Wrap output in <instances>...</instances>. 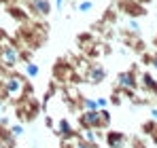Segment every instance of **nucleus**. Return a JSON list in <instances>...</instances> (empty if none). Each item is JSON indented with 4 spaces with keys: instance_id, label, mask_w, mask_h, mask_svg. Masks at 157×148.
<instances>
[{
    "instance_id": "obj_6",
    "label": "nucleus",
    "mask_w": 157,
    "mask_h": 148,
    "mask_svg": "<svg viewBox=\"0 0 157 148\" xmlns=\"http://www.w3.org/2000/svg\"><path fill=\"white\" fill-rule=\"evenodd\" d=\"M119 9H121L128 17H134V19H138V17L147 15L144 4H140L138 0H121V2H119Z\"/></svg>"
},
{
    "instance_id": "obj_4",
    "label": "nucleus",
    "mask_w": 157,
    "mask_h": 148,
    "mask_svg": "<svg viewBox=\"0 0 157 148\" xmlns=\"http://www.w3.org/2000/svg\"><path fill=\"white\" fill-rule=\"evenodd\" d=\"M53 4L51 0H28L26 2V11L30 17H36V19H45L49 13H51Z\"/></svg>"
},
{
    "instance_id": "obj_27",
    "label": "nucleus",
    "mask_w": 157,
    "mask_h": 148,
    "mask_svg": "<svg viewBox=\"0 0 157 148\" xmlns=\"http://www.w3.org/2000/svg\"><path fill=\"white\" fill-rule=\"evenodd\" d=\"M151 66L157 70V53H153V55H151Z\"/></svg>"
},
{
    "instance_id": "obj_24",
    "label": "nucleus",
    "mask_w": 157,
    "mask_h": 148,
    "mask_svg": "<svg viewBox=\"0 0 157 148\" xmlns=\"http://www.w3.org/2000/svg\"><path fill=\"white\" fill-rule=\"evenodd\" d=\"M6 110H9V106H6V99L0 98V117H4V114H6Z\"/></svg>"
},
{
    "instance_id": "obj_7",
    "label": "nucleus",
    "mask_w": 157,
    "mask_h": 148,
    "mask_svg": "<svg viewBox=\"0 0 157 148\" xmlns=\"http://www.w3.org/2000/svg\"><path fill=\"white\" fill-rule=\"evenodd\" d=\"M104 78H106V68L102 64H91L87 68V72H85V80L89 85H102Z\"/></svg>"
},
{
    "instance_id": "obj_8",
    "label": "nucleus",
    "mask_w": 157,
    "mask_h": 148,
    "mask_svg": "<svg viewBox=\"0 0 157 148\" xmlns=\"http://www.w3.org/2000/svg\"><path fill=\"white\" fill-rule=\"evenodd\" d=\"M55 133H57L62 140H72V138L77 135L72 123H70L66 117H59V119H57V123H55Z\"/></svg>"
},
{
    "instance_id": "obj_9",
    "label": "nucleus",
    "mask_w": 157,
    "mask_h": 148,
    "mask_svg": "<svg viewBox=\"0 0 157 148\" xmlns=\"http://www.w3.org/2000/svg\"><path fill=\"white\" fill-rule=\"evenodd\" d=\"M104 144L108 148H125V144H128V135L121 133V131L110 129V131H106V135H104Z\"/></svg>"
},
{
    "instance_id": "obj_22",
    "label": "nucleus",
    "mask_w": 157,
    "mask_h": 148,
    "mask_svg": "<svg viewBox=\"0 0 157 148\" xmlns=\"http://www.w3.org/2000/svg\"><path fill=\"white\" fill-rule=\"evenodd\" d=\"M75 148H94V146H91V144H87V142H85V140H83V138L78 135L77 142H75Z\"/></svg>"
},
{
    "instance_id": "obj_16",
    "label": "nucleus",
    "mask_w": 157,
    "mask_h": 148,
    "mask_svg": "<svg viewBox=\"0 0 157 148\" xmlns=\"http://www.w3.org/2000/svg\"><path fill=\"white\" fill-rule=\"evenodd\" d=\"M94 6H96V2H94V0H81V2H78L75 9H77L78 13H89Z\"/></svg>"
},
{
    "instance_id": "obj_25",
    "label": "nucleus",
    "mask_w": 157,
    "mask_h": 148,
    "mask_svg": "<svg viewBox=\"0 0 157 148\" xmlns=\"http://www.w3.org/2000/svg\"><path fill=\"white\" fill-rule=\"evenodd\" d=\"M59 148H75V142L72 140H62V146Z\"/></svg>"
},
{
    "instance_id": "obj_14",
    "label": "nucleus",
    "mask_w": 157,
    "mask_h": 148,
    "mask_svg": "<svg viewBox=\"0 0 157 148\" xmlns=\"http://www.w3.org/2000/svg\"><path fill=\"white\" fill-rule=\"evenodd\" d=\"M21 70L26 74V78H36V76L40 74V68H38L34 61H26V64L21 66Z\"/></svg>"
},
{
    "instance_id": "obj_18",
    "label": "nucleus",
    "mask_w": 157,
    "mask_h": 148,
    "mask_svg": "<svg viewBox=\"0 0 157 148\" xmlns=\"http://www.w3.org/2000/svg\"><path fill=\"white\" fill-rule=\"evenodd\" d=\"M100 112V121H102V129H108V125H110V112L106 110V108H102V110H98Z\"/></svg>"
},
{
    "instance_id": "obj_20",
    "label": "nucleus",
    "mask_w": 157,
    "mask_h": 148,
    "mask_svg": "<svg viewBox=\"0 0 157 148\" xmlns=\"http://www.w3.org/2000/svg\"><path fill=\"white\" fill-rule=\"evenodd\" d=\"M108 104H115V106H121L123 104V95L119 93V91H115L110 98H108Z\"/></svg>"
},
{
    "instance_id": "obj_1",
    "label": "nucleus",
    "mask_w": 157,
    "mask_h": 148,
    "mask_svg": "<svg viewBox=\"0 0 157 148\" xmlns=\"http://www.w3.org/2000/svg\"><path fill=\"white\" fill-rule=\"evenodd\" d=\"M117 87L121 91V95L125 98H134V93L138 91L140 83H138V74H136V66L130 68V70H123V72L117 74Z\"/></svg>"
},
{
    "instance_id": "obj_2",
    "label": "nucleus",
    "mask_w": 157,
    "mask_h": 148,
    "mask_svg": "<svg viewBox=\"0 0 157 148\" xmlns=\"http://www.w3.org/2000/svg\"><path fill=\"white\" fill-rule=\"evenodd\" d=\"M28 78L26 76H21V74H9L4 80H2V85H4V93H6V98H21L24 95V89H26V83Z\"/></svg>"
},
{
    "instance_id": "obj_15",
    "label": "nucleus",
    "mask_w": 157,
    "mask_h": 148,
    "mask_svg": "<svg viewBox=\"0 0 157 148\" xmlns=\"http://www.w3.org/2000/svg\"><path fill=\"white\" fill-rule=\"evenodd\" d=\"M9 133H11L13 138H21V135L26 133V125H21V123L11 125V127H9Z\"/></svg>"
},
{
    "instance_id": "obj_12",
    "label": "nucleus",
    "mask_w": 157,
    "mask_h": 148,
    "mask_svg": "<svg viewBox=\"0 0 157 148\" xmlns=\"http://www.w3.org/2000/svg\"><path fill=\"white\" fill-rule=\"evenodd\" d=\"M81 138L87 142V144H91L94 148H98L100 144V135H98V129H83L81 131Z\"/></svg>"
},
{
    "instance_id": "obj_10",
    "label": "nucleus",
    "mask_w": 157,
    "mask_h": 148,
    "mask_svg": "<svg viewBox=\"0 0 157 148\" xmlns=\"http://www.w3.org/2000/svg\"><path fill=\"white\" fill-rule=\"evenodd\" d=\"M138 83H140V87H142L149 95H155L157 98V80L151 72H142L140 78H138Z\"/></svg>"
},
{
    "instance_id": "obj_3",
    "label": "nucleus",
    "mask_w": 157,
    "mask_h": 148,
    "mask_svg": "<svg viewBox=\"0 0 157 148\" xmlns=\"http://www.w3.org/2000/svg\"><path fill=\"white\" fill-rule=\"evenodd\" d=\"M0 64L6 66L9 70H13L19 64V47H15L11 43H0Z\"/></svg>"
},
{
    "instance_id": "obj_30",
    "label": "nucleus",
    "mask_w": 157,
    "mask_h": 148,
    "mask_svg": "<svg viewBox=\"0 0 157 148\" xmlns=\"http://www.w3.org/2000/svg\"><path fill=\"white\" fill-rule=\"evenodd\" d=\"M151 135H153V140H155V142H157V129H155V131H153V133H151Z\"/></svg>"
},
{
    "instance_id": "obj_23",
    "label": "nucleus",
    "mask_w": 157,
    "mask_h": 148,
    "mask_svg": "<svg viewBox=\"0 0 157 148\" xmlns=\"http://www.w3.org/2000/svg\"><path fill=\"white\" fill-rule=\"evenodd\" d=\"M51 4L55 6V11H57V13H62V11H64V6H66V0H53Z\"/></svg>"
},
{
    "instance_id": "obj_26",
    "label": "nucleus",
    "mask_w": 157,
    "mask_h": 148,
    "mask_svg": "<svg viewBox=\"0 0 157 148\" xmlns=\"http://www.w3.org/2000/svg\"><path fill=\"white\" fill-rule=\"evenodd\" d=\"M142 64L151 66V55H149V53H144V55H142Z\"/></svg>"
},
{
    "instance_id": "obj_31",
    "label": "nucleus",
    "mask_w": 157,
    "mask_h": 148,
    "mask_svg": "<svg viewBox=\"0 0 157 148\" xmlns=\"http://www.w3.org/2000/svg\"><path fill=\"white\" fill-rule=\"evenodd\" d=\"M153 45H155V47H157V36H155V38H153Z\"/></svg>"
},
{
    "instance_id": "obj_21",
    "label": "nucleus",
    "mask_w": 157,
    "mask_h": 148,
    "mask_svg": "<svg viewBox=\"0 0 157 148\" xmlns=\"http://www.w3.org/2000/svg\"><path fill=\"white\" fill-rule=\"evenodd\" d=\"M96 104H98V110H102V108H108V98L100 95V98H96Z\"/></svg>"
},
{
    "instance_id": "obj_13",
    "label": "nucleus",
    "mask_w": 157,
    "mask_h": 148,
    "mask_svg": "<svg viewBox=\"0 0 157 148\" xmlns=\"http://www.w3.org/2000/svg\"><path fill=\"white\" fill-rule=\"evenodd\" d=\"M53 72H55L57 80H66V78H70L72 70H70V66H64V61H57V66L53 68Z\"/></svg>"
},
{
    "instance_id": "obj_11",
    "label": "nucleus",
    "mask_w": 157,
    "mask_h": 148,
    "mask_svg": "<svg viewBox=\"0 0 157 148\" xmlns=\"http://www.w3.org/2000/svg\"><path fill=\"white\" fill-rule=\"evenodd\" d=\"M9 15L15 19V21H19V24H28L30 21V15H28L26 9H21V6H13V4H9Z\"/></svg>"
},
{
    "instance_id": "obj_17",
    "label": "nucleus",
    "mask_w": 157,
    "mask_h": 148,
    "mask_svg": "<svg viewBox=\"0 0 157 148\" xmlns=\"http://www.w3.org/2000/svg\"><path fill=\"white\" fill-rule=\"evenodd\" d=\"M81 108L83 110H98L96 98H81Z\"/></svg>"
},
{
    "instance_id": "obj_29",
    "label": "nucleus",
    "mask_w": 157,
    "mask_h": 148,
    "mask_svg": "<svg viewBox=\"0 0 157 148\" xmlns=\"http://www.w3.org/2000/svg\"><path fill=\"white\" fill-rule=\"evenodd\" d=\"M0 2H2V4H6V6H9V4H13V2H15V0H0Z\"/></svg>"
},
{
    "instance_id": "obj_32",
    "label": "nucleus",
    "mask_w": 157,
    "mask_h": 148,
    "mask_svg": "<svg viewBox=\"0 0 157 148\" xmlns=\"http://www.w3.org/2000/svg\"><path fill=\"white\" fill-rule=\"evenodd\" d=\"M26 2H28V0H26Z\"/></svg>"
},
{
    "instance_id": "obj_28",
    "label": "nucleus",
    "mask_w": 157,
    "mask_h": 148,
    "mask_svg": "<svg viewBox=\"0 0 157 148\" xmlns=\"http://www.w3.org/2000/svg\"><path fill=\"white\" fill-rule=\"evenodd\" d=\"M151 119L157 121V108H151Z\"/></svg>"
},
{
    "instance_id": "obj_19",
    "label": "nucleus",
    "mask_w": 157,
    "mask_h": 148,
    "mask_svg": "<svg viewBox=\"0 0 157 148\" xmlns=\"http://www.w3.org/2000/svg\"><path fill=\"white\" fill-rule=\"evenodd\" d=\"M128 30H132V34H136V36H140V24H138V19H134V17H130L128 19Z\"/></svg>"
},
{
    "instance_id": "obj_5",
    "label": "nucleus",
    "mask_w": 157,
    "mask_h": 148,
    "mask_svg": "<svg viewBox=\"0 0 157 148\" xmlns=\"http://www.w3.org/2000/svg\"><path fill=\"white\" fill-rule=\"evenodd\" d=\"M78 123L81 129H102V121H100V112L98 110H83L78 114Z\"/></svg>"
}]
</instances>
